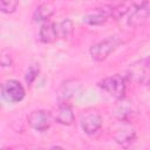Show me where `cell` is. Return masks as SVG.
Returning <instances> with one entry per match:
<instances>
[{
  "instance_id": "obj_3",
  "label": "cell",
  "mask_w": 150,
  "mask_h": 150,
  "mask_svg": "<svg viewBox=\"0 0 150 150\" xmlns=\"http://www.w3.org/2000/svg\"><path fill=\"white\" fill-rule=\"evenodd\" d=\"M127 79L141 86H149L150 84V55L131 63L127 69Z\"/></svg>"
},
{
  "instance_id": "obj_5",
  "label": "cell",
  "mask_w": 150,
  "mask_h": 150,
  "mask_svg": "<svg viewBox=\"0 0 150 150\" xmlns=\"http://www.w3.org/2000/svg\"><path fill=\"white\" fill-rule=\"evenodd\" d=\"M98 87L116 100H122L125 96V90H127L125 77L120 74H115L101 80L98 82Z\"/></svg>"
},
{
  "instance_id": "obj_13",
  "label": "cell",
  "mask_w": 150,
  "mask_h": 150,
  "mask_svg": "<svg viewBox=\"0 0 150 150\" xmlns=\"http://www.w3.org/2000/svg\"><path fill=\"white\" fill-rule=\"evenodd\" d=\"M73 22L69 19H64L60 22L56 23V29H57V35L59 39H67L71 33H73Z\"/></svg>"
},
{
  "instance_id": "obj_6",
  "label": "cell",
  "mask_w": 150,
  "mask_h": 150,
  "mask_svg": "<svg viewBox=\"0 0 150 150\" xmlns=\"http://www.w3.org/2000/svg\"><path fill=\"white\" fill-rule=\"evenodd\" d=\"M80 124L87 135H94L102 125V116L97 109L88 108L82 111L80 116Z\"/></svg>"
},
{
  "instance_id": "obj_16",
  "label": "cell",
  "mask_w": 150,
  "mask_h": 150,
  "mask_svg": "<svg viewBox=\"0 0 150 150\" xmlns=\"http://www.w3.org/2000/svg\"><path fill=\"white\" fill-rule=\"evenodd\" d=\"M19 5V0H0V8L4 13H13Z\"/></svg>"
},
{
  "instance_id": "obj_10",
  "label": "cell",
  "mask_w": 150,
  "mask_h": 150,
  "mask_svg": "<svg viewBox=\"0 0 150 150\" xmlns=\"http://www.w3.org/2000/svg\"><path fill=\"white\" fill-rule=\"evenodd\" d=\"M80 89V84L76 80H67L64 81L61 87L59 88V94L57 98L60 103H66L68 102L69 98L74 96V94Z\"/></svg>"
},
{
  "instance_id": "obj_9",
  "label": "cell",
  "mask_w": 150,
  "mask_h": 150,
  "mask_svg": "<svg viewBox=\"0 0 150 150\" xmlns=\"http://www.w3.org/2000/svg\"><path fill=\"white\" fill-rule=\"evenodd\" d=\"M112 15V7H103V8H96L94 12L88 13L84 18L83 21L90 26H100L103 25L109 16Z\"/></svg>"
},
{
  "instance_id": "obj_2",
  "label": "cell",
  "mask_w": 150,
  "mask_h": 150,
  "mask_svg": "<svg viewBox=\"0 0 150 150\" xmlns=\"http://www.w3.org/2000/svg\"><path fill=\"white\" fill-rule=\"evenodd\" d=\"M110 135L118 144L127 146L136 138V130L129 120L118 118V121L110 125Z\"/></svg>"
},
{
  "instance_id": "obj_11",
  "label": "cell",
  "mask_w": 150,
  "mask_h": 150,
  "mask_svg": "<svg viewBox=\"0 0 150 150\" xmlns=\"http://www.w3.org/2000/svg\"><path fill=\"white\" fill-rule=\"evenodd\" d=\"M55 120L57 123L63 124V125H70L74 123L75 115L73 111V108L69 103H59L56 114H55Z\"/></svg>"
},
{
  "instance_id": "obj_12",
  "label": "cell",
  "mask_w": 150,
  "mask_h": 150,
  "mask_svg": "<svg viewBox=\"0 0 150 150\" xmlns=\"http://www.w3.org/2000/svg\"><path fill=\"white\" fill-rule=\"evenodd\" d=\"M39 36L40 40L45 43H52L56 40H59V35H57V29H56V23L55 22H48L46 21L40 30H39Z\"/></svg>"
},
{
  "instance_id": "obj_4",
  "label": "cell",
  "mask_w": 150,
  "mask_h": 150,
  "mask_svg": "<svg viewBox=\"0 0 150 150\" xmlns=\"http://www.w3.org/2000/svg\"><path fill=\"white\" fill-rule=\"evenodd\" d=\"M122 45V40L117 35L108 36L104 40L95 43L90 48V56L94 61H103L105 60L111 53H114L118 46Z\"/></svg>"
},
{
  "instance_id": "obj_8",
  "label": "cell",
  "mask_w": 150,
  "mask_h": 150,
  "mask_svg": "<svg viewBox=\"0 0 150 150\" xmlns=\"http://www.w3.org/2000/svg\"><path fill=\"white\" fill-rule=\"evenodd\" d=\"M28 124L36 131L43 132L52 125L53 116L48 110H34L27 117Z\"/></svg>"
},
{
  "instance_id": "obj_7",
  "label": "cell",
  "mask_w": 150,
  "mask_h": 150,
  "mask_svg": "<svg viewBox=\"0 0 150 150\" xmlns=\"http://www.w3.org/2000/svg\"><path fill=\"white\" fill-rule=\"evenodd\" d=\"M1 95L9 103H18L23 100L26 91L22 84L16 80H7L1 86Z\"/></svg>"
},
{
  "instance_id": "obj_15",
  "label": "cell",
  "mask_w": 150,
  "mask_h": 150,
  "mask_svg": "<svg viewBox=\"0 0 150 150\" xmlns=\"http://www.w3.org/2000/svg\"><path fill=\"white\" fill-rule=\"evenodd\" d=\"M39 73H40V67H39V64H30V66L28 67L27 71H26V75H25V81H26V83H27L28 86H30V84L36 80Z\"/></svg>"
},
{
  "instance_id": "obj_1",
  "label": "cell",
  "mask_w": 150,
  "mask_h": 150,
  "mask_svg": "<svg viewBox=\"0 0 150 150\" xmlns=\"http://www.w3.org/2000/svg\"><path fill=\"white\" fill-rule=\"evenodd\" d=\"M125 16L127 23L130 27L142 25L150 16V0L132 1L129 7H125L122 18Z\"/></svg>"
},
{
  "instance_id": "obj_14",
  "label": "cell",
  "mask_w": 150,
  "mask_h": 150,
  "mask_svg": "<svg viewBox=\"0 0 150 150\" xmlns=\"http://www.w3.org/2000/svg\"><path fill=\"white\" fill-rule=\"evenodd\" d=\"M53 14V8L47 5V4H43V5H40L35 12H34V20L35 21H47Z\"/></svg>"
}]
</instances>
